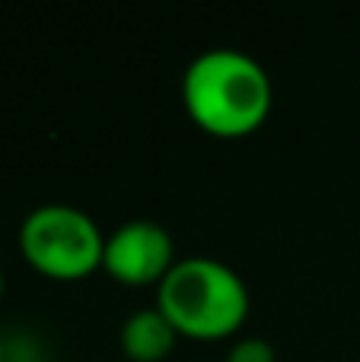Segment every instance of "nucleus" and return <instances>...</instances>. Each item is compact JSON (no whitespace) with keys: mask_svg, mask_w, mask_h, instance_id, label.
I'll return each instance as SVG.
<instances>
[{"mask_svg":"<svg viewBox=\"0 0 360 362\" xmlns=\"http://www.w3.org/2000/svg\"><path fill=\"white\" fill-rule=\"evenodd\" d=\"M179 331L159 305L134 308L118 331V344L128 359L134 362H159L172 353Z\"/></svg>","mask_w":360,"mask_h":362,"instance_id":"5","label":"nucleus"},{"mask_svg":"<svg viewBox=\"0 0 360 362\" xmlns=\"http://www.w3.org/2000/svg\"><path fill=\"white\" fill-rule=\"evenodd\" d=\"M19 251L35 270L55 280H77L102 264L106 235L77 204L48 200L32 206L19 223Z\"/></svg>","mask_w":360,"mask_h":362,"instance_id":"3","label":"nucleus"},{"mask_svg":"<svg viewBox=\"0 0 360 362\" xmlns=\"http://www.w3.org/2000/svg\"><path fill=\"white\" fill-rule=\"evenodd\" d=\"M176 261L172 232L157 219H125L106 235L102 267L128 286L159 283Z\"/></svg>","mask_w":360,"mask_h":362,"instance_id":"4","label":"nucleus"},{"mask_svg":"<svg viewBox=\"0 0 360 362\" xmlns=\"http://www.w3.org/2000/svg\"><path fill=\"white\" fill-rule=\"evenodd\" d=\"M191 121L214 137H246L271 108V76L255 54L230 45L198 51L182 74Z\"/></svg>","mask_w":360,"mask_h":362,"instance_id":"1","label":"nucleus"},{"mask_svg":"<svg viewBox=\"0 0 360 362\" xmlns=\"http://www.w3.org/2000/svg\"><path fill=\"white\" fill-rule=\"evenodd\" d=\"M274 344L268 337H259V334H246V337L233 340L227 350V359L223 362H274Z\"/></svg>","mask_w":360,"mask_h":362,"instance_id":"6","label":"nucleus"},{"mask_svg":"<svg viewBox=\"0 0 360 362\" xmlns=\"http://www.w3.org/2000/svg\"><path fill=\"white\" fill-rule=\"evenodd\" d=\"M4 356H6V344H4V334H0V362H4Z\"/></svg>","mask_w":360,"mask_h":362,"instance_id":"7","label":"nucleus"},{"mask_svg":"<svg viewBox=\"0 0 360 362\" xmlns=\"http://www.w3.org/2000/svg\"><path fill=\"white\" fill-rule=\"evenodd\" d=\"M157 305L179 334L195 340L230 337L249 315V286L214 255H182L157 283Z\"/></svg>","mask_w":360,"mask_h":362,"instance_id":"2","label":"nucleus"},{"mask_svg":"<svg viewBox=\"0 0 360 362\" xmlns=\"http://www.w3.org/2000/svg\"><path fill=\"white\" fill-rule=\"evenodd\" d=\"M0 296H4V270H0Z\"/></svg>","mask_w":360,"mask_h":362,"instance_id":"8","label":"nucleus"}]
</instances>
